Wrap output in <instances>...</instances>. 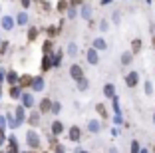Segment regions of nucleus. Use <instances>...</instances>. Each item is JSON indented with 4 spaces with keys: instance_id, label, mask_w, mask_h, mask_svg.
Returning a JSON list of instances; mask_svg holds the SVG:
<instances>
[{
    "instance_id": "obj_1",
    "label": "nucleus",
    "mask_w": 155,
    "mask_h": 153,
    "mask_svg": "<svg viewBox=\"0 0 155 153\" xmlns=\"http://www.w3.org/2000/svg\"><path fill=\"white\" fill-rule=\"evenodd\" d=\"M26 143H28L30 149H38V147H40V135H38L36 129H30L26 133Z\"/></svg>"
},
{
    "instance_id": "obj_2",
    "label": "nucleus",
    "mask_w": 155,
    "mask_h": 153,
    "mask_svg": "<svg viewBox=\"0 0 155 153\" xmlns=\"http://www.w3.org/2000/svg\"><path fill=\"white\" fill-rule=\"evenodd\" d=\"M70 78L72 80H76V81H80V80H84V68L80 66V64H72L70 66Z\"/></svg>"
},
{
    "instance_id": "obj_3",
    "label": "nucleus",
    "mask_w": 155,
    "mask_h": 153,
    "mask_svg": "<svg viewBox=\"0 0 155 153\" xmlns=\"http://www.w3.org/2000/svg\"><path fill=\"white\" fill-rule=\"evenodd\" d=\"M68 139L74 141V143H78V141L82 139V127L80 125H72L68 129Z\"/></svg>"
},
{
    "instance_id": "obj_4",
    "label": "nucleus",
    "mask_w": 155,
    "mask_h": 153,
    "mask_svg": "<svg viewBox=\"0 0 155 153\" xmlns=\"http://www.w3.org/2000/svg\"><path fill=\"white\" fill-rule=\"evenodd\" d=\"M137 84H139V72H127V76H125V86L127 88H135Z\"/></svg>"
},
{
    "instance_id": "obj_5",
    "label": "nucleus",
    "mask_w": 155,
    "mask_h": 153,
    "mask_svg": "<svg viewBox=\"0 0 155 153\" xmlns=\"http://www.w3.org/2000/svg\"><path fill=\"white\" fill-rule=\"evenodd\" d=\"M86 60H87V64H91V66H97V64H100V54H97V50L90 48L86 52Z\"/></svg>"
},
{
    "instance_id": "obj_6",
    "label": "nucleus",
    "mask_w": 155,
    "mask_h": 153,
    "mask_svg": "<svg viewBox=\"0 0 155 153\" xmlns=\"http://www.w3.org/2000/svg\"><path fill=\"white\" fill-rule=\"evenodd\" d=\"M52 105H54V101H52L50 98H44L38 104V111L40 113H52Z\"/></svg>"
},
{
    "instance_id": "obj_7",
    "label": "nucleus",
    "mask_w": 155,
    "mask_h": 153,
    "mask_svg": "<svg viewBox=\"0 0 155 153\" xmlns=\"http://www.w3.org/2000/svg\"><path fill=\"white\" fill-rule=\"evenodd\" d=\"M32 81H34V78L30 76V74H22V76H20V80H18V86L22 88V90H26V88H30V90H32Z\"/></svg>"
},
{
    "instance_id": "obj_8",
    "label": "nucleus",
    "mask_w": 155,
    "mask_h": 153,
    "mask_svg": "<svg viewBox=\"0 0 155 153\" xmlns=\"http://www.w3.org/2000/svg\"><path fill=\"white\" fill-rule=\"evenodd\" d=\"M40 119H42V113L34 109V111H30V115H28V119H26V121L30 123V125H32V129H34V127H38V125H40Z\"/></svg>"
},
{
    "instance_id": "obj_9",
    "label": "nucleus",
    "mask_w": 155,
    "mask_h": 153,
    "mask_svg": "<svg viewBox=\"0 0 155 153\" xmlns=\"http://www.w3.org/2000/svg\"><path fill=\"white\" fill-rule=\"evenodd\" d=\"M20 101H22V105H24L26 109H32L34 105H36V101H34V95H32V94H28V91H26V94H22Z\"/></svg>"
},
{
    "instance_id": "obj_10",
    "label": "nucleus",
    "mask_w": 155,
    "mask_h": 153,
    "mask_svg": "<svg viewBox=\"0 0 155 153\" xmlns=\"http://www.w3.org/2000/svg\"><path fill=\"white\" fill-rule=\"evenodd\" d=\"M14 117H16L18 125H22V123L28 119V117H26V108H24V105H18V108H16V111H14Z\"/></svg>"
},
{
    "instance_id": "obj_11",
    "label": "nucleus",
    "mask_w": 155,
    "mask_h": 153,
    "mask_svg": "<svg viewBox=\"0 0 155 153\" xmlns=\"http://www.w3.org/2000/svg\"><path fill=\"white\" fill-rule=\"evenodd\" d=\"M50 129H52V135H56V137H58V135H62L64 133V123L60 121V119H54V121H52V125H50Z\"/></svg>"
},
{
    "instance_id": "obj_12",
    "label": "nucleus",
    "mask_w": 155,
    "mask_h": 153,
    "mask_svg": "<svg viewBox=\"0 0 155 153\" xmlns=\"http://www.w3.org/2000/svg\"><path fill=\"white\" fill-rule=\"evenodd\" d=\"M18 80H20V74L16 70H8L6 72V81H8L10 86H18Z\"/></svg>"
},
{
    "instance_id": "obj_13",
    "label": "nucleus",
    "mask_w": 155,
    "mask_h": 153,
    "mask_svg": "<svg viewBox=\"0 0 155 153\" xmlns=\"http://www.w3.org/2000/svg\"><path fill=\"white\" fill-rule=\"evenodd\" d=\"M8 153H22L18 147V139H16V135H10L8 137Z\"/></svg>"
},
{
    "instance_id": "obj_14",
    "label": "nucleus",
    "mask_w": 155,
    "mask_h": 153,
    "mask_svg": "<svg viewBox=\"0 0 155 153\" xmlns=\"http://www.w3.org/2000/svg\"><path fill=\"white\" fill-rule=\"evenodd\" d=\"M14 22H16V20H14L12 16H8V14H6V16H2V20H0V26L4 28V30H12V28H14Z\"/></svg>"
},
{
    "instance_id": "obj_15",
    "label": "nucleus",
    "mask_w": 155,
    "mask_h": 153,
    "mask_svg": "<svg viewBox=\"0 0 155 153\" xmlns=\"http://www.w3.org/2000/svg\"><path fill=\"white\" fill-rule=\"evenodd\" d=\"M44 86H46V84H44V78H42V76H36V78H34V81H32V91H42V90H44Z\"/></svg>"
},
{
    "instance_id": "obj_16",
    "label": "nucleus",
    "mask_w": 155,
    "mask_h": 153,
    "mask_svg": "<svg viewBox=\"0 0 155 153\" xmlns=\"http://www.w3.org/2000/svg\"><path fill=\"white\" fill-rule=\"evenodd\" d=\"M22 94H24V91H22V88H20V86H10V90H8V95L12 99H20V98H22Z\"/></svg>"
},
{
    "instance_id": "obj_17",
    "label": "nucleus",
    "mask_w": 155,
    "mask_h": 153,
    "mask_svg": "<svg viewBox=\"0 0 155 153\" xmlns=\"http://www.w3.org/2000/svg\"><path fill=\"white\" fill-rule=\"evenodd\" d=\"M70 8H72V4H70V0H58V4H56V10H58L60 14L68 12Z\"/></svg>"
},
{
    "instance_id": "obj_18",
    "label": "nucleus",
    "mask_w": 155,
    "mask_h": 153,
    "mask_svg": "<svg viewBox=\"0 0 155 153\" xmlns=\"http://www.w3.org/2000/svg\"><path fill=\"white\" fill-rule=\"evenodd\" d=\"M42 52H44V56H52V54H54V42H52L50 38L44 42V46H42Z\"/></svg>"
},
{
    "instance_id": "obj_19",
    "label": "nucleus",
    "mask_w": 155,
    "mask_h": 153,
    "mask_svg": "<svg viewBox=\"0 0 155 153\" xmlns=\"http://www.w3.org/2000/svg\"><path fill=\"white\" fill-rule=\"evenodd\" d=\"M38 36H40V30H38L36 26H30V28H28V34H26L28 42H36Z\"/></svg>"
},
{
    "instance_id": "obj_20",
    "label": "nucleus",
    "mask_w": 155,
    "mask_h": 153,
    "mask_svg": "<svg viewBox=\"0 0 155 153\" xmlns=\"http://www.w3.org/2000/svg\"><path fill=\"white\" fill-rule=\"evenodd\" d=\"M50 68H54L52 56H42V72H50Z\"/></svg>"
},
{
    "instance_id": "obj_21",
    "label": "nucleus",
    "mask_w": 155,
    "mask_h": 153,
    "mask_svg": "<svg viewBox=\"0 0 155 153\" xmlns=\"http://www.w3.org/2000/svg\"><path fill=\"white\" fill-rule=\"evenodd\" d=\"M104 95H105V98H110V99L115 98V86H114V84H105V86H104Z\"/></svg>"
},
{
    "instance_id": "obj_22",
    "label": "nucleus",
    "mask_w": 155,
    "mask_h": 153,
    "mask_svg": "<svg viewBox=\"0 0 155 153\" xmlns=\"http://www.w3.org/2000/svg\"><path fill=\"white\" fill-rule=\"evenodd\" d=\"M141 48H143V42L139 40V38H133V40H131V52H133V56L139 54V52H141Z\"/></svg>"
},
{
    "instance_id": "obj_23",
    "label": "nucleus",
    "mask_w": 155,
    "mask_h": 153,
    "mask_svg": "<svg viewBox=\"0 0 155 153\" xmlns=\"http://www.w3.org/2000/svg\"><path fill=\"white\" fill-rule=\"evenodd\" d=\"M91 48H96L97 52H101V50L107 48V42H105L104 38H96V40H94V44H91Z\"/></svg>"
},
{
    "instance_id": "obj_24",
    "label": "nucleus",
    "mask_w": 155,
    "mask_h": 153,
    "mask_svg": "<svg viewBox=\"0 0 155 153\" xmlns=\"http://www.w3.org/2000/svg\"><path fill=\"white\" fill-rule=\"evenodd\" d=\"M87 129H90L91 133H100L101 125H100V121H97V119H90V123H87Z\"/></svg>"
},
{
    "instance_id": "obj_25",
    "label": "nucleus",
    "mask_w": 155,
    "mask_h": 153,
    "mask_svg": "<svg viewBox=\"0 0 155 153\" xmlns=\"http://www.w3.org/2000/svg\"><path fill=\"white\" fill-rule=\"evenodd\" d=\"M131 62H133V52L131 50H129V52H123L121 54V64L123 66H129Z\"/></svg>"
},
{
    "instance_id": "obj_26",
    "label": "nucleus",
    "mask_w": 155,
    "mask_h": 153,
    "mask_svg": "<svg viewBox=\"0 0 155 153\" xmlns=\"http://www.w3.org/2000/svg\"><path fill=\"white\" fill-rule=\"evenodd\" d=\"M96 111H97V115H100L101 119H107V109H105L104 104H96Z\"/></svg>"
},
{
    "instance_id": "obj_27",
    "label": "nucleus",
    "mask_w": 155,
    "mask_h": 153,
    "mask_svg": "<svg viewBox=\"0 0 155 153\" xmlns=\"http://www.w3.org/2000/svg\"><path fill=\"white\" fill-rule=\"evenodd\" d=\"M28 20H30V18H28V14H26V12H20L18 16H16V24H20V26H26Z\"/></svg>"
},
{
    "instance_id": "obj_28",
    "label": "nucleus",
    "mask_w": 155,
    "mask_h": 153,
    "mask_svg": "<svg viewBox=\"0 0 155 153\" xmlns=\"http://www.w3.org/2000/svg\"><path fill=\"white\" fill-rule=\"evenodd\" d=\"M62 56H64V52H62V50L54 54V58H52V64H54V68H58L60 64H62Z\"/></svg>"
},
{
    "instance_id": "obj_29",
    "label": "nucleus",
    "mask_w": 155,
    "mask_h": 153,
    "mask_svg": "<svg viewBox=\"0 0 155 153\" xmlns=\"http://www.w3.org/2000/svg\"><path fill=\"white\" fill-rule=\"evenodd\" d=\"M129 153H141V145H139L137 139L131 141V145H129Z\"/></svg>"
},
{
    "instance_id": "obj_30",
    "label": "nucleus",
    "mask_w": 155,
    "mask_h": 153,
    "mask_svg": "<svg viewBox=\"0 0 155 153\" xmlns=\"http://www.w3.org/2000/svg\"><path fill=\"white\" fill-rule=\"evenodd\" d=\"M76 86H78V90H80V91H86L87 86H90V81H87V78H84V80L76 81Z\"/></svg>"
},
{
    "instance_id": "obj_31",
    "label": "nucleus",
    "mask_w": 155,
    "mask_h": 153,
    "mask_svg": "<svg viewBox=\"0 0 155 153\" xmlns=\"http://www.w3.org/2000/svg\"><path fill=\"white\" fill-rule=\"evenodd\" d=\"M66 52H68V56H72V58H74V56L78 54V46L74 44V42H70V44H68V48H66Z\"/></svg>"
},
{
    "instance_id": "obj_32",
    "label": "nucleus",
    "mask_w": 155,
    "mask_h": 153,
    "mask_svg": "<svg viewBox=\"0 0 155 153\" xmlns=\"http://www.w3.org/2000/svg\"><path fill=\"white\" fill-rule=\"evenodd\" d=\"M82 18L91 20V8L90 6H82Z\"/></svg>"
},
{
    "instance_id": "obj_33",
    "label": "nucleus",
    "mask_w": 155,
    "mask_h": 153,
    "mask_svg": "<svg viewBox=\"0 0 155 153\" xmlns=\"http://www.w3.org/2000/svg\"><path fill=\"white\" fill-rule=\"evenodd\" d=\"M46 34H48V38L52 40V38H54L56 34H58V28H54V26H48V28H46Z\"/></svg>"
},
{
    "instance_id": "obj_34",
    "label": "nucleus",
    "mask_w": 155,
    "mask_h": 153,
    "mask_svg": "<svg viewBox=\"0 0 155 153\" xmlns=\"http://www.w3.org/2000/svg\"><path fill=\"white\" fill-rule=\"evenodd\" d=\"M111 105H114V111H115V115H119V98L115 95L114 99H111Z\"/></svg>"
},
{
    "instance_id": "obj_35",
    "label": "nucleus",
    "mask_w": 155,
    "mask_h": 153,
    "mask_svg": "<svg viewBox=\"0 0 155 153\" xmlns=\"http://www.w3.org/2000/svg\"><path fill=\"white\" fill-rule=\"evenodd\" d=\"M40 6H42V10H44V12H50V10H52V4L48 2V0H42Z\"/></svg>"
},
{
    "instance_id": "obj_36",
    "label": "nucleus",
    "mask_w": 155,
    "mask_h": 153,
    "mask_svg": "<svg viewBox=\"0 0 155 153\" xmlns=\"http://www.w3.org/2000/svg\"><path fill=\"white\" fill-rule=\"evenodd\" d=\"M60 109H62V104H60V101H54V105H52V113H54V115H58Z\"/></svg>"
},
{
    "instance_id": "obj_37",
    "label": "nucleus",
    "mask_w": 155,
    "mask_h": 153,
    "mask_svg": "<svg viewBox=\"0 0 155 153\" xmlns=\"http://www.w3.org/2000/svg\"><path fill=\"white\" fill-rule=\"evenodd\" d=\"M6 52H8V42H2V44H0V56H4L6 54Z\"/></svg>"
},
{
    "instance_id": "obj_38",
    "label": "nucleus",
    "mask_w": 155,
    "mask_h": 153,
    "mask_svg": "<svg viewBox=\"0 0 155 153\" xmlns=\"http://www.w3.org/2000/svg\"><path fill=\"white\" fill-rule=\"evenodd\" d=\"M145 94L147 95L153 94V84H151V81H145Z\"/></svg>"
},
{
    "instance_id": "obj_39",
    "label": "nucleus",
    "mask_w": 155,
    "mask_h": 153,
    "mask_svg": "<svg viewBox=\"0 0 155 153\" xmlns=\"http://www.w3.org/2000/svg\"><path fill=\"white\" fill-rule=\"evenodd\" d=\"M54 153H66V149H64V145H56V147H54Z\"/></svg>"
},
{
    "instance_id": "obj_40",
    "label": "nucleus",
    "mask_w": 155,
    "mask_h": 153,
    "mask_svg": "<svg viewBox=\"0 0 155 153\" xmlns=\"http://www.w3.org/2000/svg\"><path fill=\"white\" fill-rule=\"evenodd\" d=\"M107 26H110V24H107V20H101V22H100V30H107Z\"/></svg>"
},
{
    "instance_id": "obj_41",
    "label": "nucleus",
    "mask_w": 155,
    "mask_h": 153,
    "mask_svg": "<svg viewBox=\"0 0 155 153\" xmlns=\"http://www.w3.org/2000/svg\"><path fill=\"white\" fill-rule=\"evenodd\" d=\"M76 14H78V12H76V8L72 6V8L68 10V18H76Z\"/></svg>"
},
{
    "instance_id": "obj_42",
    "label": "nucleus",
    "mask_w": 155,
    "mask_h": 153,
    "mask_svg": "<svg viewBox=\"0 0 155 153\" xmlns=\"http://www.w3.org/2000/svg\"><path fill=\"white\" fill-rule=\"evenodd\" d=\"M6 80V72H4V68H0V84Z\"/></svg>"
},
{
    "instance_id": "obj_43",
    "label": "nucleus",
    "mask_w": 155,
    "mask_h": 153,
    "mask_svg": "<svg viewBox=\"0 0 155 153\" xmlns=\"http://www.w3.org/2000/svg\"><path fill=\"white\" fill-rule=\"evenodd\" d=\"M70 4L76 8V6H82V0H70Z\"/></svg>"
},
{
    "instance_id": "obj_44",
    "label": "nucleus",
    "mask_w": 155,
    "mask_h": 153,
    "mask_svg": "<svg viewBox=\"0 0 155 153\" xmlns=\"http://www.w3.org/2000/svg\"><path fill=\"white\" fill-rule=\"evenodd\" d=\"M20 2H22V8H30V2L32 0H20Z\"/></svg>"
},
{
    "instance_id": "obj_45",
    "label": "nucleus",
    "mask_w": 155,
    "mask_h": 153,
    "mask_svg": "<svg viewBox=\"0 0 155 153\" xmlns=\"http://www.w3.org/2000/svg\"><path fill=\"white\" fill-rule=\"evenodd\" d=\"M111 135H114V137H117V135H119V129H117V127H114V129H111Z\"/></svg>"
},
{
    "instance_id": "obj_46",
    "label": "nucleus",
    "mask_w": 155,
    "mask_h": 153,
    "mask_svg": "<svg viewBox=\"0 0 155 153\" xmlns=\"http://www.w3.org/2000/svg\"><path fill=\"white\" fill-rule=\"evenodd\" d=\"M114 121H115V123H117V125H119V123L123 121V119H121V115H115V119H114Z\"/></svg>"
},
{
    "instance_id": "obj_47",
    "label": "nucleus",
    "mask_w": 155,
    "mask_h": 153,
    "mask_svg": "<svg viewBox=\"0 0 155 153\" xmlns=\"http://www.w3.org/2000/svg\"><path fill=\"white\" fill-rule=\"evenodd\" d=\"M74 153H90V151H86V149H82V147H78V149H76Z\"/></svg>"
},
{
    "instance_id": "obj_48",
    "label": "nucleus",
    "mask_w": 155,
    "mask_h": 153,
    "mask_svg": "<svg viewBox=\"0 0 155 153\" xmlns=\"http://www.w3.org/2000/svg\"><path fill=\"white\" fill-rule=\"evenodd\" d=\"M110 2H111V0H100V4H101V6H105V4H110Z\"/></svg>"
},
{
    "instance_id": "obj_49",
    "label": "nucleus",
    "mask_w": 155,
    "mask_h": 153,
    "mask_svg": "<svg viewBox=\"0 0 155 153\" xmlns=\"http://www.w3.org/2000/svg\"><path fill=\"white\" fill-rule=\"evenodd\" d=\"M110 153H117V149H115V147H111V149H110Z\"/></svg>"
},
{
    "instance_id": "obj_50",
    "label": "nucleus",
    "mask_w": 155,
    "mask_h": 153,
    "mask_svg": "<svg viewBox=\"0 0 155 153\" xmlns=\"http://www.w3.org/2000/svg\"><path fill=\"white\" fill-rule=\"evenodd\" d=\"M151 44H153V48H155V34H153V38H151Z\"/></svg>"
},
{
    "instance_id": "obj_51",
    "label": "nucleus",
    "mask_w": 155,
    "mask_h": 153,
    "mask_svg": "<svg viewBox=\"0 0 155 153\" xmlns=\"http://www.w3.org/2000/svg\"><path fill=\"white\" fill-rule=\"evenodd\" d=\"M141 153H147V149H141Z\"/></svg>"
},
{
    "instance_id": "obj_52",
    "label": "nucleus",
    "mask_w": 155,
    "mask_h": 153,
    "mask_svg": "<svg viewBox=\"0 0 155 153\" xmlns=\"http://www.w3.org/2000/svg\"><path fill=\"white\" fill-rule=\"evenodd\" d=\"M22 153H34V151H22Z\"/></svg>"
},
{
    "instance_id": "obj_53",
    "label": "nucleus",
    "mask_w": 155,
    "mask_h": 153,
    "mask_svg": "<svg viewBox=\"0 0 155 153\" xmlns=\"http://www.w3.org/2000/svg\"><path fill=\"white\" fill-rule=\"evenodd\" d=\"M0 98H2V88H0Z\"/></svg>"
},
{
    "instance_id": "obj_54",
    "label": "nucleus",
    "mask_w": 155,
    "mask_h": 153,
    "mask_svg": "<svg viewBox=\"0 0 155 153\" xmlns=\"http://www.w3.org/2000/svg\"><path fill=\"white\" fill-rule=\"evenodd\" d=\"M32 2H42V0H32Z\"/></svg>"
},
{
    "instance_id": "obj_55",
    "label": "nucleus",
    "mask_w": 155,
    "mask_h": 153,
    "mask_svg": "<svg viewBox=\"0 0 155 153\" xmlns=\"http://www.w3.org/2000/svg\"><path fill=\"white\" fill-rule=\"evenodd\" d=\"M153 123H155V113H153Z\"/></svg>"
},
{
    "instance_id": "obj_56",
    "label": "nucleus",
    "mask_w": 155,
    "mask_h": 153,
    "mask_svg": "<svg viewBox=\"0 0 155 153\" xmlns=\"http://www.w3.org/2000/svg\"><path fill=\"white\" fill-rule=\"evenodd\" d=\"M0 44H2V38H0Z\"/></svg>"
},
{
    "instance_id": "obj_57",
    "label": "nucleus",
    "mask_w": 155,
    "mask_h": 153,
    "mask_svg": "<svg viewBox=\"0 0 155 153\" xmlns=\"http://www.w3.org/2000/svg\"><path fill=\"white\" fill-rule=\"evenodd\" d=\"M145 2H151V0H145Z\"/></svg>"
}]
</instances>
